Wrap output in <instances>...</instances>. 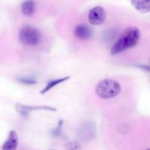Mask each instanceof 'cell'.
I'll use <instances>...</instances> for the list:
<instances>
[{
	"mask_svg": "<svg viewBox=\"0 0 150 150\" xmlns=\"http://www.w3.org/2000/svg\"><path fill=\"white\" fill-rule=\"evenodd\" d=\"M140 37V30L136 26H130L125 29L118 40L111 47V55H117L125 50L136 46L139 43Z\"/></svg>",
	"mask_w": 150,
	"mask_h": 150,
	"instance_id": "obj_1",
	"label": "cell"
},
{
	"mask_svg": "<svg viewBox=\"0 0 150 150\" xmlns=\"http://www.w3.org/2000/svg\"><path fill=\"white\" fill-rule=\"evenodd\" d=\"M121 92L120 83L113 79H103L95 86V93L103 99H110L117 96Z\"/></svg>",
	"mask_w": 150,
	"mask_h": 150,
	"instance_id": "obj_2",
	"label": "cell"
},
{
	"mask_svg": "<svg viewBox=\"0 0 150 150\" xmlns=\"http://www.w3.org/2000/svg\"><path fill=\"white\" fill-rule=\"evenodd\" d=\"M19 39L24 45H35L40 40V33L34 26L26 25L19 31Z\"/></svg>",
	"mask_w": 150,
	"mask_h": 150,
	"instance_id": "obj_3",
	"label": "cell"
},
{
	"mask_svg": "<svg viewBox=\"0 0 150 150\" xmlns=\"http://www.w3.org/2000/svg\"><path fill=\"white\" fill-rule=\"evenodd\" d=\"M106 18V12L103 7L97 6L91 9L89 13V21L92 25H100Z\"/></svg>",
	"mask_w": 150,
	"mask_h": 150,
	"instance_id": "obj_4",
	"label": "cell"
},
{
	"mask_svg": "<svg viewBox=\"0 0 150 150\" xmlns=\"http://www.w3.org/2000/svg\"><path fill=\"white\" fill-rule=\"evenodd\" d=\"M16 111L23 117H27L29 113L33 110H48V111H56L57 109L55 108L49 106H26L24 105H21V104H17L16 105Z\"/></svg>",
	"mask_w": 150,
	"mask_h": 150,
	"instance_id": "obj_5",
	"label": "cell"
},
{
	"mask_svg": "<svg viewBox=\"0 0 150 150\" xmlns=\"http://www.w3.org/2000/svg\"><path fill=\"white\" fill-rule=\"evenodd\" d=\"M92 30L88 25L82 23L78 25L74 30V35L77 38L81 40L89 39L92 36Z\"/></svg>",
	"mask_w": 150,
	"mask_h": 150,
	"instance_id": "obj_6",
	"label": "cell"
},
{
	"mask_svg": "<svg viewBox=\"0 0 150 150\" xmlns=\"http://www.w3.org/2000/svg\"><path fill=\"white\" fill-rule=\"evenodd\" d=\"M18 144V134L14 130H11L9 133L8 137L2 146V149L4 150H15L17 148Z\"/></svg>",
	"mask_w": 150,
	"mask_h": 150,
	"instance_id": "obj_7",
	"label": "cell"
},
{
	"mask_svg": "<svg viewBox=\"0 0 150 150\" xmlns=\"http://www.w3.org/2000/svg\"><path fill=\"white\" fill-rule=\"evenodd\" d=\"M132 5L138 11L142 13H147L150 9V0H131Z\"/></svg>",
	"mask_w": 150,
	"mask_h": 150,
	"instance_id": "obj_8",
	"label": "cell"
},
{
	"mask_svg": "<svg viewBox=\"0 0 150 150\" xmlns=\"http://www.w3.org/2000/svg\"><path fill=\"white\" fill-rule=\"evenodd\" d=\"M35 7L36 4L35 0H26L21 4V11L25 16H30L35 13Z\"/></svg>",
	"mask_w": 150,
	"mask_h": 150,
	"instance_id": "obj_9",
	"label": "cell"
},
{
	"mask_svg": "<svg viewBox=\"0 0 150 150\" xmlns=\"http://www.w3.org/2000/svg\"><path fill=\"white\" fill-rule=\"evenodd\" d=\"M70 79V76H66V77L62 78V79H54V80L51 81L48 83V84L45 86V87L42 90H41L40 94L41 95H44V94L46 93L47 92H48L49 90H51V89H53L54 87H55L56 86H57L59 83H62V82L65 81Z\"/></svg>",
	"mask_w": 150,
	"mask_h": 150,
	"instance_id": "obj_10",
	"label": "cell"
},
{
	"mask_svg": "<svg viewBox=\"0 0 150 150\" xmlns=\"http://www.w3.org/2000/svg\"><path fill=\"white\" fill-rule=\"evenodd\" d=\"M62 125H63V121L62 120H59V122L58 126H57L54 130H53L51 134H52L54 136H59V135L61 134V130H62Z\"/></svg>",
	"mask_w": 150,
	"mask_h": 150,
	"instance_id": "obj_11",
	"label": "cell"
},
{
	"mask_svg": "<svg viewBox=\"0 0 150 150\" xmlns=\"http://www.w3.org/2000/svg\"><path fill=\"white\" fill-rule=\"evenodd\" d=\"M19 81L24 83V84H27V85H34L37 83V81L35 80V79H26V78H21V79H19Z\"/></svg>",
	"mask_w": 150,
	"mask_h": 150,
	"instance_id": "obj_12",
	"label": "cell"
}]
</instances>
